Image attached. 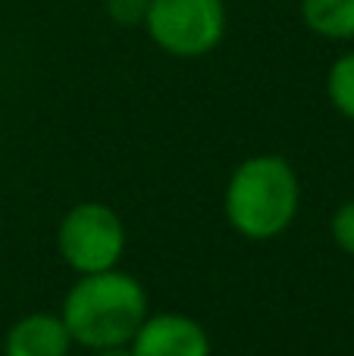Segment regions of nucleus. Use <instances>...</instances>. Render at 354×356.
<instances>
[{
	"mask_svg": "<svg viewBox=\"0 0 354 356\" xmlns=\"http://www.w3.org/2000/svg\"><path fill=\"white\" fill-rule=\"evenodd\" d=\"M60 316L72 344L85 350L119 347L129 344L138 325L148 319V294L138 278L119 269L91 272L69 288Z\"/></svg>",
	"mask_w": 354,
	"mask_h": 356,
	"instance_id": "f257e3e1",
	"label": "nucleus"
},
{
	"mask_svg": "<svg viewBox=\"0 0 354 356\" xmlns=\"http://www.w3.org/2000/svg\"><path fill=\"white\" fill-rule=\"evenodd\" d=\"M301 184L292 163L279 154H257L229 175L223 209L229 225L248 241H273L295 222Z\"/></svg>",
	"mask_w": 354,
	"mask_h": 356,
	"instance_id": "f03ea898",
	"label": "nucleus"
},
{
	"mask_svg": "<svg viewBox=\"0 0 354 356\" xmlns=\"http://www.w3.org/2000/svg\"><path fill=\"white\" fill-rule=\"evenodd\" d=\"M229 13L223 0H151L144 31L169 56L198 60L220 47Z\"/></svg>",
	"mask_w": 354,
	"mask_h": 356,
	"instance_id": "7ed1b4c3",
	"label": "nucleus"
},
{
	"mask_svg": "<svg viewBox=\"0 0 354 356\" xmlns=\"http://www.w3.org/2000/svg\"><path fill=\"white\" fill-rule=\"evenodd\" d=\"M56 250L79 275L116 269L125 253V225L107 203H75L56 228Z\"/></svg>",
	"mask_w": 354,
	"mask_h": 356,
	"instance_id": "20e7f679",
	"label": "nucleus"
},
{
	"mask_svg": "<svg viewBox=\"0 0 354 356\" xmlns=\"http://www.w3.org/2000/svg\"><path fill=\"white\" fill-rule=\"evenodd\" d=\"M129 350L132 356H210V334L185 313H148Z\"/></svg>",
	"mask_w": 354,
	"mask_h": 356,
	"instance_id": "39448f33",
	"label": "nucleus"
},
{
	"mask_svg": "<svg viewBox=\"0 0 354 356\" xmlns=\"http://www.w3.org/2000/svg\"><path fill=\"white\" fill-rule=\"evenodd\" d=\"M72 334L63 316L29 313L13 322L3 338V356H69Z\"/></svg>",
	"mask_w": 354,
	"mask_h": 356,
	"instance_id": "423d86ee",
	"label": "nucleus"
},
{
	"mask_svg": "<svg viewBox=\"0 0 354 356\" xmlns=\"http://www.w3.org/2000/svg\"><path fill=\"white\" fill-rule=\"evenodd\" d=\"M301 22L326 41H354V0H301Z\"/></svg>",
	"mask_w": 354,
	"mask_h": 356,
	"instance_id": "0eeeda50",
	"label": "nucleus"
},
{
	"mask_svg": "<svg viewBox=\"0 0 354 356\" xmlns=\"http://www.w3.org/2000/svg\"><path fill=\"white\" fill-rule=\"evenodd\" d=\"M326 94H330V104L336 106V113H342L345 119L354 122V50L342 54L330 66Z\"/></svg>",
	"mask_w": 354,
	"mask_h": 356,
	"instance_id": "6e6552de",
	"label": "nucleus"
},
{
	"mask_svg": "<svg viewBox=\"0 0 354 356\" xmlns=\"http://www.w3.org/2000/svg\"><path fill=\"white\" fill-rule=\"evenodd\" d=\"M148 3L151 0H104V13L119 29H138V25H144Z\"/></svg>",
	"mask_w": 354,
	"mask_h": 356,
	"instance_id": "1a4fd4ad",
	"label": "nucleus"
},
{
	"mask_svg": "<svg viewBox=\"0 0 354 356\" xmlns=\"http://www.w3.org/2000/svg\"><path fill=\"white\" fill-rule=\"evenodd\" d=\"M330 234H332V241H336L339 250L348 253V257H354V200L342 203V207L332 213Z\"/></svg>",
	"mask_w": 354,
	"mask_h": 356,
	"instance_id": "9d476101",
	"label": "nucleus"
},
{
	"mask_svg": "<svg viewBox=\"0 0 354 356\" xmlns=\"http://www.w3.org/2000/svg\"><path fill=\"white\" fill-rule=\"evenodd\" d=\"M94 356H132L129 344H119V347H104V350H94Z\"/></svg>",
	"mask_w": 354,
	"mask_h": 356,
	"instance_id": "9b49d317",
	"label": "nucleus"
}]
</instances>
